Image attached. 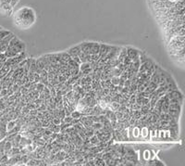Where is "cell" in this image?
<instances>
[{"mask_svg": "<svg viewBox=\"0 0 185 166\" xmlns=\"http://www.w3.org/2000/svg\"><path fill=\"white\" fill-rule=\"evenodd\" d=\"M60 59H61L63 61L68 62L71 58H70V56L69 55L68 52H62V53H60Z\"/></svg>", "mask_w": 185, "mask_h": 166, "instance_id": "cell-14", "label": "cell"}, {"mask_svg": "<svg viewBox=\"0 0 185 166\" xmlns=\"http://www.w3.org/2000/svg\"><path fill=\"white\" fill-rule=\"evenodd\" d=\"M8 48L14 51L17 54H20V53L26 50V46L23 42H22L20 39H18L17 36H14V37L9 41Z\"/></svg>", "mask_w": 185, "mask_h": 166, "instance_id": "cell-2", "label": "cell"}, {"mask_svg": "<svg viewBox=\"0 0 185 166\" xmlns=\"http://www.w3.org/2000/svg\"><path fill=\"white\" fill-rule=\"evenodd\" d=\"M0 29H2V28H1V27H0Z\"/></svg>", "mask_w": 185, "mask_h": 166, "instance_id": "cell-33", "label": "cell"}, {"mask_svg": "<svg viewBox=\"0 0 185 166\" xmlns=\"http://www.w3.org/2000/svg\"><path fill=\"white\" fill-rule=\"evenodd\" d=\"M148 164H149V165H159V166H162L163 162H161L158 160H152V161H148Z\"/></svg>", "mask_w": 185, "mask_h": 166, "instance_id": "cell-22", "label": "cell"}, {"mask_svg": "<svg viewBox=\"0 0 185 166\" xmlns=\"http://www.w3.org/2000/svg\"><path fill=\"white\" fill-rule=\"evenodd\" d=\"M92 45V42H84V43L80 44L79 46L81 47L82 52H83L85 55H88V54H90V49H91Z\"/></svg>", "mask_w": 185, "mask_h": 166, "instance_id": "cell-6", "label": "cell"}, {"mask_svg": "<svg viewBox=\"0 0 185 166\" xmlns=\"http://www.w3.org/2000/svg\"><path fill=\"white\" fill-rule=\"evenodd\" d=\"M72 117L69 115V116H65V118L63 119V122H65V123H71V121H72Z\"/></svg>", "mask_w": 185, "mask_h": 166, "instance_id": "cell-32", "label": "cell"}, {"mask_svg": "<svg viewBox=\"0 0 185 166\" xmlns=\"http://www.w3.org/2000/svg\"><path fill=\"white\" fill-rule=\"evenodd\" d=\"M52 123H53L54 124H56V125H59L60 123H61V120H60L59 117H54L53 120H52Z\"/></svg>", "mask_w": 185, "mask_h": 166, "instance_id": "cell-27", "label": "cell"}, {"mask_svg": "<svg viewBox=\"0 0 185 166\" xmlns=\"http://www.w3.org/2000/svg\"><path fill=\"white\" fill-rule=\"evenodd\" d=\"M81 47L80 46H76V47H70L67 52L69 53V55L70 56V58H74V57H77L79 56V54L81 53Z\"/></svg>", "mask_w": 185, "mask_h": 166, "instance_id": "cell-5", "label": "cell"}, {"mask_svg": "<svg viewBox=\"0 0 185 166\" xmlns=\"http://www.w3.org/2000/svg\"><path fill=\"white\" fill-rule=\"evenodd\" d=\"M141 116H142V113H141L140 110H133V117H134L136 120H138L141 118Z\"/></svg>", "mask_w": 185, "mask_h": 166, "instance_id": "cell-26", "label": "cell"}, {"mask_svg": "<svg viewBox=\"0 0 185 166\" xmlns=\"http://www.w3.org/2000/svg\"><path fill=\"white\" fill-rule=\"evenodd\" d=\"M6 141H7L6 137L3 138L2 140H0V152H1V153H4V147H5Z\"/></svg>", "mask_w": 185, "mask_h": 166, "instance_id": "cell-25", "label": "cell"}, {"mask_svg": "<svg viewBox=\"0 0 185 166\" xmlns=\"http://www.w3.org/2000/svg\"><path fill=\"white\" fill-rule=\"evenodd\" d=\"M7 60H8V58L6 57L5 54L4 53H0V63H4Z\"/></svg>", "mask_w": 185, "mask_h": 166, "instance_id": "cell-29", "label": "cell"}, {"mask_svg": "<svg viewBox=\"0 0 185 166\" xmlns=\"http://www.w3.org/2000/svg\"><path fill=\"white\" fill-rule=\"evenodd\" d=\"M143 158L145 161H148L150 159V151H148V150H145L144 151V155H143Z\"/></svg>", "mask_w": 185, "mask_h": 166, "instance_id": "cell-31", "label": "cell"}, {"mask_svg": "<svg viewBox=\"0 0 185 166\" xmlns=\"http://www.w3.org/2000/svg\"><path fill=\"white\" fill-rule=\"evenodd\" d=\"M111 47L112 46H108V45H106V44H100V49H99V56H100V59H104L106 54L110 51Z\"/></svg>", "mask_w": 185, "mask_h": 166, "instance_id": "cell-4", "label": "cell"}, {"mask_svg": "<svg viewBox=\"0 0 185 166\" xmlns=\"http://www.w3.org/2000/svg\"><path fill=\"white\" fill-rule=\"evenodd\" d=\"M121 136H122V138H123V141H128L129 140V135H128V128H123L121 131H119Z\"/></svg>", "mask_w": 185, "mask_h": 166, "instance_id": "cell-15", "label": "cell"}, {"mask_svg": "<svg viewBox=\"0 0 185 166\" xmlns=\"http://www.w3.org/2000/svg\"><path fill=\"white\" fill-rule=\"evenodd\" d=\"M127 57V48L126 47H123L120 49L119 51V57H118V61L119 62H123L124 59Z\"/></svg>", "mask_w": 185, "mask_h": 166, "instance_id": "cell-9", "label": "cell"}, {"mask_svg": "<svg viewBox=\"0 0 185 166\" xmlns=\"http://www.w3.org/2000/svg\"><path fill=\"white\" fill-rule=\"evenodd\" d=\"M131 109H133V110H140V109H141V105L135 102V103H133V104L132 105Z\"/></svg>", "mask_w": 185, "mask_h": 166, "instance_id": "cell-28", "label": "cell"}, {"mask_svg": "<svg viewBox=\"0 0 185 166\" xmlns=\"http://www.w3.org/2000/svg\"><path fill=\"white\" fill-rule=\"evenodd\" d=\"M99 49H100V44L99 43H92L91 49H90V54H98L99 53Z\"/></svg>", "mask_w": 185, "mask_h": 166, "instance_id": "cell-8", "label": "cell"}, {"mask_svg": "<svg viewBox=\"0 0 185 166\" xmlns=\"http://www.w3.org/2000/svg\"><path fill=\"white\" fill-rule=\"evenodd\" d=\"M16 125V121L15 120H10L7 123V132L11 130V129Z\"/></svg>", "mask_w": 185, "mask_h": 166, "instance_id": "cell-18", "label": "cell"}, {"mask_svg": "<svg viewBox=\"0 0 185 166\" xmlns=\"http://www.w3.org/2000/svg\"><path fill=\"white\" fill-rule=\"evenodd\" d=\"M21 138H22V136L20 133H18L17 136L15 137V138L11 141V144H12V147H18L20 145V141H21Z\"/></svg>", "mask_w": 185, "mask_h": 166, "instance_id": "cell-11", "label": "cell"}, {"mask_svg": "<svg viewBox=\"0 0 185 166\" xmlns=\"http://www.w3.org/2000/svg\"><path fill=\"white\" fill-rule=\"evenodd\" d=\"M30 65H31V59H27V61L26 63L24 64V66L22 67L23 69V72H24V74H28V72L30 71Z\"/></svg>", "mask_w": 185, "mask_h": 166, "instance_id": "cell-13", "label": "cell"}, {"mask_svg": "<svg viewBox=\"0 0 185 166\" xmlns=\"http://www.w3.org/2000/svg\"><path fill=\"white\" fill-rule=\"evenodd\" d=\"M92 127L94 130H100V129H102L103 127V124L100 123V122H97V123H94L92 124Z\"/></svg>", "mask_w": 185, "mask_h": 166, "instance_id": "cell-20", "label": "cell"}, {"mask_svg": "<svg viewBox=\"0 0 185 166\" xmlns=\"http://www.w3.org/2000/svg\"><path fill=\"white\" fill-rule=\"evenodd\" d=\"M36 21V15L34 10L29 7H22L17 9L13 13L14 24L22 30L30 28Z\"/></svg>", "mask_w": 185, "mask_h": 166, "instance_id": "cell-1", "label": "cell"}, {"mask_svg": "<svg viewBox=\"0 0 185 166\" xmlns=\"http://www.w3.org/2000/svg\"><path fill=\"white\" fill-rule=\"evenodd\" d=\"M10 33L9 31L4 30V29H0V40H2L3 38H5L7 35H8Z\"/></svg>", "mask_w": 185, "mask_h": 166, "instance_id": "cell-19", "label": "cell"}, {"mask_svg": "<svg viewBox=\"0 0 185 166\" xmlns=\"http://www.w3.org/2000/svg\"><path fill=\"white\" fill-rule=\"evenodd\" d=\"M21 157H22V154L18 153V154H16V155L8 158V165H17V163L21 161Z\"/></svg>", "mask_w": 185, "mask_h": 166, "instance_id": "cell-7", "label": "cell"}, {"mask_svg": "<svg viewBox=\"0 0 185 166\" xmlns=\"http://www.w3.org/2000/svg\"><path fill=\"white\" fill-rule=\"evenodd\" d=\"M127 48V56L132 60V61H135L139 60V56L141 52L133 47H126Z\"/></svg>", "mask_w": 185, "mask_h": 166, "instance_id": "cell-3", "label": "cell"}, {"mask_svg": "<svg viewBox=\"0 0 185 166\" xmlns=\"http://www.w3.org/2000/svg\"><path fill=\"white\" fill-rule=\"evenodd\" d=\"M8 157L5 153L0 154V166L8 165Z\"/></svg>", "mask_w": 185, "mask_h": 166, "instance_id": "cell-10", "label": "cell"}, {"mask_svg": "<svg viewBox=\"0 0 185 166\" xmlns=\"http://www.w3.org/2000/svg\"><path fill=\"white\" fill-rule=\"evenodd\" d=\"M44 87H45V85L42 84V83H37L36 84V88H35V90L36 91H38L39 93H41V92H43V90H44Z\"/></svg>", "mask_w": 185, "mask_h": 166, "instance_id": "cell-23", "label": "cell"}, {"mask_svg": "<svg viewBox=\"0 0 185 166\" xmlns=\"http://www.w3.org/2000/svg\"><path fill=\"white\" fill-rule=\"evenodd\" d=\"M12 147V144H11V142L10 141H6V143H5V147H4V153L5 152H7L8 150H9Z\"/></svg>", "mask_w": 185, "mask_h": 166, "instance_id": "cell-24", "label": "cell"}, {"mask_svg": "<svg viewBox=\"0 0 185 166\" xmlns=\"http://www.w3.org/2000/svg\"><path fill=\"white\" fill-rule=\"evenodd\" d=\"M0 154H1V152H0Z\"/></svg>", "mask_w": 185, "mask_h": 166, "instance_id": "cell-34", "label": "cell"}, {"mask_svg": "<svg viewBox=\"0 0 185 166\" xmlns=\"http://www.w3.org/2000/svg\"><path fill=\"white\" fill-rule=\"evenodd\" d=\"M169 110H181V105L177 103H170L169 105Z\"/></svg>", "mask_w": 185, "mask_h": 166, "instance_id": "cell-12", "label": "cell"}, {"mask_svg": "<svg viewBox=\"0 0 185 166\" xmlns=\"http://www.w3.org/2000/svg\"><path fill=\"white\" fill-rule=\"evenodd\" d=\"M70 116H71L73 119H80V118L82 117V113H81V112H79V110L74 109L73 112L70 113Z\"/></svg>", "mask_w": 185, "mask_h": 166, "instance_id": "cell-16", "label": "cell"}, {"mask_svg": "<svg viewBox=\"0 0 185 166\" xmlns=\"http://www.w3.org/2000/svg\"><path fill=\"white\" fill-rule=\"evenodd\" d=\"M110 81H111V84L113 85H119V77H117V76H112L110 78Z\"/></svg>", "mask_w": 185, "mask_h": 166, "instance_id": "cell-21", "label": "cell"}, {"mask_svg": "<svg viewBox=\"0 0 185 166\" xmlns=\"http://www.w3.org/2000/svg\"><path fill=\"white\" fill-rule=\"evenodd\" d=\"M0 53H2V52H0Z\"/></svg>", "mask_w": 185, "mask_h": 166, "instance_id": "cell-35", "label": "cell"}, {"mask_svg": "<svg viewBox=\"0 0 185 166\" xmlns=\"http://www.w3.org/2000/svg\"><path fill=\"white\" fill-rule=\"evenodd\" d=\"M36 71V60L34 59H31V65H30V71L31 72H35Z\"/></svg>", "mask_w": 185, "mask_h": 166, "instance_id": "cell-17", "label": "cell"}, {"mask_svg": "<svg viewBox=\"0 0 185 166\" xmlns=\"http://www.w3.org/2000/svg\"><path fill=\"white\" fill-rule=\"evenodd\" d=\"M132 62H133V61H132V60H131V59H130V58H129V57L127 56V57H126V58L124 59V61H123V62H122V63H123L124 65L128 66V65H130V64H131Z\"/></svg>", "mask_w": 185, "mask_h": 166, "instance_id": "cell-30", "label": "cell"}]
</instances>
